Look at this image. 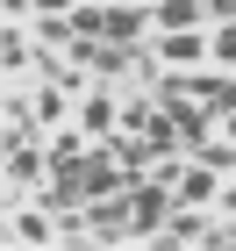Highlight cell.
<instances>
[{
  "label": "cell",
  "mask_w": 236,
  "mask_h": 251,
  "mask_svg": "<svg viewBox=\"0 0 236 251\" xmlns=\"http://www.w3.org/2000/svg\"><path fill=\"white\" fill-rule=\"evenodd\" d=\"M229 144H236V115H229Z\"/></svg>",
  "instance_id": "12"
},
{
  "label": "cell",
  "mask_w": 236,
  "mask_h": 251,
  "mask_svg": "<svg viewBox=\"0 0 236 251\" xmlns=\"http://www.w3.org/2000/svg\"><path fill=\"white\" fill-rule=\"evenodd\" d=\"M150 58H172V65H186V58H208V36H200V29H172V36L157 43Z\"/></svg>",
  "instance_id": "5"
},
{
  "label": "cell",
  "mask_w": 236,
  "mask_h": 251,
  "mask_svg": "<svg viewBox=\"0 0 236 251\" xmlns=\"http://www.w3.org/2000/svg\"><path fill=\"white\" fill-rule=\"evenodd\" d=\"M29 108H36V129H58V122H64V86H58V79H43Z\"/></svg>",
  "instance_id": "6"
},
{
  "label": "cell",
  "mask_w": 236,
  "mask_h": 251,
  "mask_svg": "<svg viewBox=\"0 0 236 251\" xmlns=\"http://www.w3.org/2000/svg\"><path fill=\"white\" fill-rule=\"evenodd\" d=\"M200 15H208L200 0H157V22L165 29H200Z\"/></svg>",
  "instance_id": "7"
},
{
  "label": "cell",
  "mask_w": 236,
  "mask_h": 251,
  "mask_svg": "<svg viewBox=\"0 0 236 251\" xmlns=\"http://www.w3.org/2000/svg\"><path fill=\"white\" fill-rule=\"evenodd\" d=\"M200 7H208L215 22H236V0H200Z\"/></svg>",
  "instance_id": "10"
},
{
  "label": "cell",
  "mask_w": 236,
  "mask_h": 251,
  "mask_svg": "<svg viewBox=\"0 0 236 251\" xmlns=\"http://www.w3.org/2000/svg\"><path fill=\"white\" fill-rule=\"evenodd\" d=\"M222 215H229V223H236V187H229V194H222Z\"/></svg>",
  "instance_id": "11"
},
{
  "label": "cell",
  "mask_w": 236,
  "mask_h": 251,
  "mask_svg": "<svg viewBox=\"0 0 236 251\" xmlns=\"http://www.w3.org/2000/svg\"><path fill=\"white\" fill-rule=\"evenodd\" d=\"M43 173H50V151H36V136L7 144V179H15V187H36Z\"/></svg>",
  "instance_id": "3"
},
{
  "label": "cell",
  "mask_w": 236,
  "mask_h": 251,
  "mask_svg": "<svg viewBox=\"0 0 236 251\" xmlns=\"http://www.w3.org/2000/svg\"><path fill=\"white\" fill-rule=\"evenodd\" d=\"M208 194H215V165H200V158H193V173L172 187V208H200Z\"/></svg>",
  "instance_id": "4"
},
{
  "label": "cell",
  "mask_w": 236,
  "mask_h": 251,
  "mask_svg": "<svg viewBox=\"0 0 236 251\" xmlns=\"http://www.w3.org/2000/svg\"><path fill=\"white\" fill-rule=\"evenodd\" d=\"M0 65H7V79H15L21 65H36V50H29V36H21L15 22H7V36H0Z\"/></svg>",
  "instance_id": "8"
},
{
  "label": "cell",
  "mask_w": 236,
  "mask_h": 251,
  "mask_svg": "<svg viewBox=\"0 0 236 251\" xmlns=\"http://www.w3.org/2000/svg\"><path fill=\"white\" fill-rule=\"evenodd\" d=\"M208 58H215V65H236V22H222L215 36H208Z\"/></svg>",
  "instance_id": "9"
},
{
  "label": "cell",
  "mask_w": 236,
  "mask_h": 251,
  "mask_svg": "<svg viewBox=\"0 0 236 251\" xmlns=\"http://www.w3.org/2000/svg\"><path fill=\"white\" fill-rule=\"evenodd\" d=\"M115 122H122V100H115V79H107V86H93V94H86L79 129H86V136H115Z\"/></svg>",
  "instance_id": "1"
},
{
  "label": "cell",
  "mask_w": 236,
  "mask_h": 251,
  "mask_svg": "<svg viewBox=\"0 0 236 251\" xmlns=\"http://www.w3.org/2000/svg\"><path fill=\"white\" fill-rule=\"evenodd\" d=\"M186 79V94L200 100V108H215V115H236V79H222V72H179Z\"/></svg>",
  "instance_id": "2"
}]
</instances>
